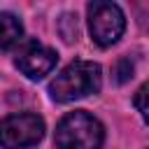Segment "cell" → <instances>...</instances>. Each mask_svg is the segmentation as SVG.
<instances>
[{
    "label": "cell",
    "instance_id": "obj_3",
    "mask_svg": "<svg viewBox=\"0 0 149 149\" xmlns=\"http://www.w3.org/2000/svg\"><path fill=\"white\" fill-rule=\"evenodd\" d=\"M88 30L98 47H112L126 30V16L116 2L93 0L88 5Z\"/></svg>",
    "mask_w": 149,
    "mask_h": 149
},
{
    "label": "cell",
    "instance_id": "obj_6",
    "mask_svg": "<svg viewBox=\"0 0 149 149\" xmlns=\"http://www.w3.org/2000/svg\"><path fill=\"white\" fill-rule=\"evenodd\" d=\"M23 40V23L12 12H0V49L9 51Z\"/></svg>",
    "mask_w": 149,
    "mask_h": 149
},
{
    "label": "cell",
    "instance_id": "obj_2",
    "mask_svg": "<svg viewBox=\"0 0 149 149\" xmlns=\"http://www.w3.org/2000/svg\"><path fill=\"white\" fill-rule=\"evenodd\" d=\"M102 140H105L102 123L84 109H74L65 114L58 121L54 135L58 149H100Z\"/></svg>",
    "mask_w": 149,
    "mask_h": 149
},
{
    "label": "cell",
    "instance_id": "obj_4",
    "mask_svg": "<svg viewBox=\"0 0 149 149\" xmlns=\"http://www.w3.org/2000/svg\"><path fill=\"white\" fill-rule=\"evenodd\" d=\"M44 119L30 112L9 114L0 121V147L5 149H28L44 137Z\"/></svg>",
    "mask_w": 149,
    "mask_h": 149
},
{
    "label": "cell",
    "instance_id": "obj_5",
    "mask_svg": "<svg viewBox=\"0 0 149 149\" xmlns=\"http://www.w3.org/2000/svg\"><path fill=\"white\" fill-rule=\"evenodd\" d=\"M56 61H58V54L51 47L40 44L37 40H30L19 49L14 63L28 79H42L56 68Z\"/></svg>",
    "mask_w": 149,
    "mask_h": 149
},
{
    "label": "cell",
    "instance_id": "obj_7",
    "mask_svg": "<svg viewBox=\"0 0 149 149\" xmlns=\"http://www.w3.org/2000/svg\"><path fill=\"white\" fill-rule=\"evenodd\" d=\"M133 102H135V109L140 112V116L144 119V123H149V81H144V84L137 88Z\"/></svg>",
    "mask_w": 149,
    "mask_h": 149
},
{
    "label": "cell",
    "instance_id": "obj_1",
    "mask_svg": "<svg viewBox=\"0 0 149 149\" xmlns=\"http://www.w3.org/2000/svg\"><path fill=\"white\" fill-rule=\"evenodd\" d=\"M102 86V70L93 61H72L49 84V95L56 102H72L98 93Z\"/></svg>",
    "mask_w": 149,
    "mask_h": 149
},
{
    "label": "cell",
    "instance_id": "obj_9",
    "mask_svg": "<svg viewBox=\"0 0 149 149\" xmlns=\"http://www.w3.org/2000/svg\"><path fill=\"white\" fill-rule=\"evenodd\" d=\"M114 79H116V84H126L130 77H133V63H130V58H121L116 65H114Z\"/></svg>",
    "mask_w": 149,
    "mask_h": 149
},
{
    "label": "cell",
    "instance_id": "obj_8",
    "mask_svg": "<svg viewBox=\"0 0 149 149\" xmlns=\"http://www.w3.org/2000/svg\"><path fill=\"white\" fill-rule=\"evenodd\" d=\"M58 28H61V35H63L65 42L77 40V16H72V14H63Z\"/></svg>",
    "mask_w": 149,
    "mask_h": 149
}]
</instances>
